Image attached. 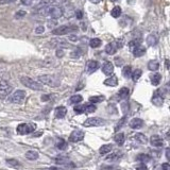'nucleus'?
Masks as SVG:
<instances>
[{
	"instance_id": "nucleus-1",
	"label": "nucleus",
	"mask_w": 170,
	"mask_h": 170,
	"mask_svg": "<svg viewBox=\"0 0 170 170\" xmlns=\"http://www.w3.org/2000/svg\"><path fill=\"white\" fill-rule=\"evenodd\" d=\"M42 13H45V15H48L51 18H60L63 15V9L60 7H54V6H48L45 7V9L42 10Z\"/></svg>"
},
{
	"instance_id": "nucleus-2",
	"label": "nucleus",
	"mask_w": 170,
	"mask_h": 170,
	"mask_svg": "<svg viewBox=\"0 0 170 170\" xmlns=\"http://www.w3.org/2000/svg\"><path fill=\"white\" fill-rule=\"evenodd\" d=\"M20 82L32 91H42V85L38 82H35L33 79L29 78V77H20Z\"/></svg>"
},
{
	"instance_id": "nucleus-3",
	"label": "nucleus",
	"mask_w": 170,
	"mask_h": 170,
	"mask_svg": "<svg viewBox=\"0 0 170 170\" xmlns=\"http://www.w3.org/2000/svg\"><path fill=\"white\" fill-rule=\"evenodd\" d=\"M38 81L42 82V84H46L48 86L51 87H56L60 85V81L57 80L54 76H51V74H44V76H39Z\"/></svg>"
},
{
	"instance_id": "nucleus-4",
	"label": "nucleus",
	"mask_w": 170,
	"mask_h": 170,
	"mask_svg": "<svg viewBox=\"0 0 170 170\" xmlns=\"http://www.w3.org/2000/svg\"><path fill=\"white\" fill-rule=\"evenodd\" d=\"M13 91V87L11 86L7 81L2 80L0 81V100L6 99L7 96Z\"/></svg>"
},
{
	"instance_id": "nucleus-5",
	"label": "nucleus",
	"mask_w": 170,
	"mask_h": 170,
	"mask_svg": "<svg viewBox=\"0 0 170 170\" xmlns=\"http://www.w3.org/2000/svg\"><path fill=\"white\" fill-rule=\"evenodd\" d=\"M34 130H35V124H32V123H20L16 128L17 133L20 135L30 134L32 133V132H34Z\"/></svg>"
},
{
	"instance_id": "nucleus-6",
	"label": "nucleus",
	"mask_w": 170,
	"mask_h": 170,
	"mask_svg": "<svg viewBox=\"0 0 170 170\" xmlns=\"http://www.w3.org/2000/svg\"><path fill=\"white\" fill-rule=\"evenodd\" d=\"M76 30L77 27L74 26H61L52 30V34L53 35H65V34H68L72 31H76Z\"/></svg>"
},
{
	"instance_id": "nucleus-7",
	"label": "nucleus",
	"mask_w": 170,
	"mask_h": 170,
	"mask_svg": "<svg viewBox=\"0 0 170 170\" xmlns=\"http://www.w3.org/2000/svg\"><path fill=\"white\" fill-rule=\"evenodd\" d=\"M105 123V120L100 117H91V118L86 119L84 121L83 126L86 128H91V127H101Z\"/></svg>"
},
{
	"instance_id": "nucleus-8",
	"label": "nucleus",
	"mask_w": 170,
	"mask_h": 170,
	"mask_svg": "<svg viewBox=\"0 0 170 170\" xmlns=\"http://www.w3.org/2000/svg\"><path fill=\"white\" fill-rule=\"evenodd\" d=\"M25 98H26V92L21 91V89H18V91H16L11 97H10V101L15 104H20L24 102Z\"/></svg>"
},
{
	"instance_id": "nucleus-9",
	"label": "nucleus",
	"mask_w": 170,
	"mask_h": 170,
	"mask_svg": "<svg viewBox=\"0 0 170 170\" xmlns=\"http://www.w3.org/2000/svg\"><path fill=\"white\" fill-rule=\"evenodd\" d=\"M122 39H118L116 42H113L111 44H107L105 47V52L107 54H115L118 49H120L122 47Z\"/></svg>"
},
{
	"instance_id": "nucleus-10",
	"label": "nucleus",
	"mask_w": 170,
	"mask_h": 170,
	"mask_svg": "<svg viewBox=\"0 0 170 170\" xmlns=\"http://www.w3.org/2000/svg\"><path fill=\"white\" fill-rule=\"evenodd\" d=\"M85 134L83 131L81 130H74V131L71 132L70 136H69V141L71 142H79L81 141H83Z\"/></svg>"
},
{
	"instance_id": "nucleus-11",
	"label": "nucleus",
	"mask_w": 170,
	"mask_h": 170,
	"mask_svg": "<svg viewBox=\"0 0 170 170\" xmlns=\"http://www.w3.org/2000/svg\"><path fill=\"white\" fill-rule=\"evenodd\" d=\"M99 68V62L94 61V60H91L86 63V67H85V70H86L87 74H94L95 71H97Z\"/></svg>"
},
{
	"instance_id": "nucleus-12",
	"label": "nucleus",
	"mask_w": 170,
	"mask_h": 170,
	"mask_svg": "<svg viewBox=\"0 0 170 170\" xmlns=\"http://www.w3.org/2000/svg\"><path fill=\"white\" fill-rule=\"evenodd\" d=\"M151 101H152V103H153L155 106H162V105H163L164 97L162 96L161 94H159V89L154 92V95H153V97H152Z\"/></svg>"
},
{
	"instance_id": "nucleus-13",
	"label": "nucleus",
	"mask_w": 170,
	"mask_h": 170,
	"mask_svg": "<svg viewBox=\"0 0 170 170\" xmlns=\"http://www.w3.org/2000/svg\"><path fill=\"white\" fill-rule=\"evenodd\" d=\"M150 142H151L152 146L157 147V148L164 146V141L159 135H152L151 138H150Z\"/></svg>"
},
{
	"instance_id": "nucleus-14",
	"label": "nucleus",
	"mask_w": 170,
	"mask_h": 170,
	"mask_svg": "<svg viewBox=\"0 0 170 170\" xmlns=\"http://www.w3.org/2000/svg\"><path fill=\"white\" fill-rule=\"evenodd\" d=\"M102 72L105 76H112L114 72V65L111 62H105L102 66Z\"/></svg>"
},
{
	"instance_id": "nucleus-15",
	"label": "nucleus",
	"mask_w": 170,
	"mask_h": 170,
	"mask_svg": "<svg viewBox=\"0 0 170 170\" xmlns=\"http://www.w3.org/2000/svg\"><path fill=\"white\" fill-rule=\"evenodd\" d=\"M129 126L131 129H134V130H137V129H141L144 126V120L141 118H134L130 121Z\"/></svg>"
},
{
	"instance_id": "nucleus-16",
	"label": "nucleus",
	"mask_w": 170,
	"mask_h": 170,
	"mask_svg": "<svg viewBox=\"0 0 170 170\" xmlns=\"http://www.w3.org/2000/svg\"><path fill=\"white\" fill-rule=\"evenodd\" d=\"M132 52H133L135 57H141L146 53V48H145L144 46H141V45H138V46L135 47V48L132 50Z\"/></svg>"
},
{
	"instance_id": "nucleus-17",
	"label": "nucleus",
	"mask_w": 170,
	"mask_h": 170,
	"mask_svg": "<svg viewBox=\"0 0 170 170\" xmlns=\"http://www.w3.org/2000/svg\"><path fill=\"white\" fill-rule=\"evenodd\" d=\"M123 156V153L120 151H115L113 153H111L109 156L106 157V161H111V162H116L118 161V159H120L121 157Z\"/></svg>"
},
{
	"instance_id": "nucleus-18",
	"label": "nucleus",
	"mask_w": 170,
	"mask_h": 170,
	"mask_svg": "<svg viewBox=\"0 0 170 170\" xmlns=\"http://www.w3.org/2000/svg\"><path fill=\"white\" fill-rule=\"evenodd\" d=\"M67 114V109L65 106H57L56 109V117L59 119H62L66 116Z\"/></svg>"
},
{
	"instance_id": "nucleus-19",
	"label": "nucleus",
	"mask_w": 170,
	"mask_h": 170,
	"mask_svg": "<svg viewBox=\"0 0 170 170\" xmlns=\"http://www.w3.org/2000/svg\"><path fill=\"white\" fill-rule=\"evenodd\" d=\"M104 85H106V86H117V84H118V80H117V77H115L112 74L111 78H107L106 80H104Z\"/></svg>"
},
{
	"instance_id": "nucleus-20",
	"label": "nucleus",
	"mask_w": 170,
	"mask_h": 170,
	"mask_svg": "<svg viewBox=\"0 0 170 170\" xmlns=\"http://www.w3.org/2000/svg\"><path fill=\"white\" fill-rule=\"evenodd\" d=\"M112 149H113V146H112L111 144L102 145V147H100L99 149V153L101 154V155H104V154L110 153V152L112 151Z\"/></svg>"
},
{
	"instance_id": "nucleus-21",
	"label": "nucleus",
	"mask_w": 170,
	"mask_h": 170,
	"mask_svg": "<svg viewBox=\"0 0 170 170\" xmlns=\"http://www.w3.org/2000/svg\"><path fill=\"white\" fill-rule=\"evenodd\" d=\"M25 156L28 159H30V161H34V159H38V153H37L36 151H34V150H29V151L26 152Z\"/></svg>"
},
{
	"instance_id": "nucleus-22",
	"label": "nucleus",
	"mask_w": 170,
	"mask_h": 170,
	"mask_svg": "<svg viewBox=\"0 0 170 170\" xmlns=\"http://www.w3.org/2000/svg\"><path fill=\"white\" fill-rule=\"evenodd\" d=\"M124 134L123 133H117L116 135L114 136V141L116 142L118 146H122L124 144Z\"/></svg>"
},
{
	"instance_id": "nucleus-23",
	"label": "nucleus",
	"mask_w": 170,
	"mask_h": 170,
	"mask_svg": "<svg viewBox=\"0 0 170 170\" xmlns=\"http://www.w3.org/2000/svg\"><path fill=\"white\" fill-rule=\"evenodd\" d=\"M162 80V76L161 74H153L151 76V83L152 85H154V86H157V85L159 84V82H161Z\"/></svg>"
},
{
	"instance_id": "nucleus-24",
	"label": "nucleus",
	"mask_w": 170,
	"mask_h": 170,
	"mask_svg": "<svg viewBox=\"0 0 170 170\" xmlns=\"http://www.w3.org/2000/svg\"><path fill=\"white\" fill-rule=\"evenodd\" d=\"M129 94H130V89L128 87H122L120 91L118 92V97L120 99H127L129 97Z\"/></svg>"
},
{
	"instance_id": "nucleus-25",
	"label": "nucleus",
	"mask_w": 170,
	"mask_h": 170,
	"mask_svg": "<svg viewBox=\"0 0 170 170\" xmlns=\"http://www.w3.org/2000/svg\"><path fill=\"white\" fill-rule=\"evenodd\" d=\"M137 161L141 162V163L145 164V163H149L151 161V156L148 155V154H145V153H141L137 156Z\"/></svg>"
},
{
	"instance_id": "nucleus-26",
	"label": "nucleus",
	"mask_w": 170,
	"mask_h": 170,
	"mask_svg": "<svg viewBox=\"0 0 170 170\" xmlns=\"http://www.w3.org/2000/svg\"><path fill=\"white\" fill-rule=\"evenodd\" d=\"M148 68L151 71H156L159 68V63L155 61V60H152V61H150L148 63Z\"/></svg>"
},
{
	"instance_id": "nucleus-27",
	"label": "nucleus",
	"mask_w": 170,
	"mask_h": 170,
	"mask_svg": "<svg viewBox=\"0 0 170 170\" xmlns=\"http://www.w3.org/2000/svg\"><path fill=\"white\" fill-rule=\"evenodd\" d=\"M56 148L60 149V150H66L67 147H68V145H67V142L64 141V139L60 138L56 141Z\"/></svg>"
},
{
	"instance_id": "nucleus-28",
	"label": "nucleus",
	"mask_w": 170,
	"mask_h": 170,
	"mask_svg": "<svg viewBox=\"0 0 170 170\" xmlns=\"http://www.w3.org/2000/svg\"><path fill=\"white\" fill-rule=\"evenodd\" d=\"M134 139L139 144H146L147 142V137L141 133H137L134 135Z\"/></svg>"
},
{
	"instance_id": "nucleus-29",
	"label": "nucleus",
	"mask_w": 170,
	"mask_h": 170,
	"mask_svg": "<svg viewBox=\"0 0 170 170\" xmlns=\"http://www.w3.org/2000/svg\"><path fill=\"white\" fill-rule=\"evenodd\" d=\"M83 100L81 95H74V96L70 97V99H69V103L70 104H78L80 102Z\"/></svg>"
},
{
	"instance_id": "nucleus-30",
	"label": "nucleus",
	"mask_w": 170,
	"mask_h": 170,
	"mask_svg": "<svg viewBox=\"0 0 170 170\" xmlns=\"http://www.w3.org/2000/svg\"><path fill=\"white\" fill-rule=\"evenodd\" d=\"M54 162H56V164H59V165H67V164L70 163L69 159H67V157H65V156H57V157L54 159Z\"/></svg>"
},
{
	"instance_id": "nucleus-31",
	"label": "nucleus",
	"mask_w": 170,
	"mask_h": 170,
	"mask_svg": "<svg viewBox=\"0 0 170 170\" xmlns=\"http://www.w3.org/2000/svg\"><path fill=\"white\" fill-rule=\"evenodd\" d=\"M147 44L149 45V46H155V45L157 44V37L155 35H153V34H151V35H149L148 37H147L146 39Z\"/></svg>"
},
{
	"instance_id": "nucleus-32",
	"label": "nucleus",
	"mask_w": 170,
	"mask_h": 170,
	"mask_svg": "<svg viewBox=\"0 0 170 170\" xmlns=\"http://www.w3.org/2000/svg\"><path fill=\"white\" fill-rule=\"evenodd\" d=\"M7 165L9 167H13V168H17V167H20V164L17 159H7Z\"/></svg>"
},
{
	"instance_id": "nucleus-33",
	"label": "nucleus",
	"mask_w": 170,
	"mask_h": 170,
	"mask_svg": "<svg viewBox=\"0 0 170 170\" xmlns=\"http://www.w3.org/2000/svg\"><path fill=\"white\" fill-rule=\"evenodd\" d=\"M121 7H113V10L111 11V15L114 17V18H118L119 16L121 15Z\"/></svg>"
},
{
	"instance_id": "nucleus-34",
	"label": "nucleus",
	"mask_w": 170,
	"mask_h": 170,
	"mask_svg": "<svg viewBox=\"0 0 170 170\" xmlns=\"http://www.w3.org/2000/svg\"><path fill=\"white\" fill-rule=\"evenodd\" d=\"M141 74H142V71L141 70V69H135V70L131 74L132 80H133L134 82H136L137 80H138L141 77Z\"/></svg>"
},
{
	"instance_id": "nucleus-35",
	"label": "nucleus",
	"mask_w": 170,
	"mask_h": 170,
	"mask_svg": "<svg viewBox=\"0 0 170 170\" xmlns=\"http://www.w3.org/2000/svg\"><path fill=\"white\" fill-rule=\"evenodd\" d=\"M102 42L101 39L99 38H92L91 39V42H89V46L92 47V48H98V47L101 46Z\"/></svg>"
},
{
	"instance_id": "nucleus-36",
	"label": "nucleus",
	"mask_w": 170,
	"mask_h": 170,
	"mask_svg": "<svg viewBox=\"0 0 170 170\" xmlns=\"http://www.w3.org/2000/svg\"><path fill=\"white\" fill-rule=\"evenodd\" d=\"M104 99H105L104 96H92L89 98V101H91L92 103H99V102L103 101Z\"/></svg>"
},
{
	"instance_id": "nucleus-37",
	"label": "nucleus",
	"mask_w": 170,
	"mask_h": 170,
	"mask_svg": "<svg viewBox=\"0 0 170 170\" xmlns=\"http://www.w3.org/2000/svg\"><path fill=\"white\" fill-rule=\"evenodd\" d=\"M131 74H132L131 67L130 66L123 67V69H122V76H123L124 78H129V77H131Z\"/></svg>"
},
{
	"instance_id": "nucleus-38",
	"label": "nucleus",
	"mask_w": 170,
	"mask_h": 170,
	"mask_svg": "<svg viewBox=\"0 0 170 170\" xmlns=\"http://www.w3.org/2000/svg\"><path fill=\"white\" fill-rule=\"evenodd\" d=\"M97 110V107L95 104H88V105H85V113H92Z\"/></svg>"
},
{
	"instance_id": "nucleus-39",
	"label": "nucleus",
	"mask_w": 170,
	"mask_h": 170,
	"mask_svg": "<svg viewBox=\"0 0 170 170\" xmlns=\"http://www.w3.org/2000/svg\"><path fill=\"white\" fill-rule=\"evenodd\" d=\"M74 113H77V114L85 113V105H77L74 107Z\"/></svg>"
},
{
	"instance_id": "nucleus-40",
	"label": "nucleus",
	"mask_w": 170,
	"mask_h": 170,
	"mask_svg": "<svg viewBox=\"0 0 170 170\" xmlns=\"http://www.w3.org/2000/svg\"><path fill=\"white\" fill-rule=\"evenodd\" d=\"M124 121H126V117H122V118L120 119V121L118 122V123L116 124V127H115V131H118L119 129H121L122 126H123V123H124Z\"/></svg>"
},
{
	"instance_id": "nucleus-41",
	"label": "nucleus",
	"mask_w": 170,
	"mask_h": 170,
	"mask_svg": "<svg viewBox=\"0 0 170 170\" xmlns=\"http://www.w3.org/2000/svg\"><path fill=\"white\" fill-rule=\"evenodd\" d=\"M138 45H141V42H136V41H132V42H129V47H130V49L131 50H133L135 47H137Z\"/></svg>"
},
{
	"instance_id": "nucleus-42",
	"label": "nucleus",
	"mask_w": 170,
	"mask_h": 170,
	"mask_svg": "<svg viewBox=\"0 0 170 170\" xmlns=\"http://www.w3.org/2000/svg\"><path fill=\"white\" fill-rule=\"evenodd\" d=\"M45 32V28L42 26H38L37 28L35 29V33L36 34H42Z\"/></svg>"
},
{
	"instance_id": "nucleus-43",
	"label": "nucleus",
	"mask_w": 170,
	"mask_h": 170,
	"mask_svg": "<svg viewBox=\"0 0 170 170\" xmlns=\"http://www.w3.org/2000/svg\"><path fill=\"white\" fill-rule=\"evenodd\" d=\"M27 13L25 11H18L16 13V15H15V17H16V18H21V17H24L25 15H26Z\"/></svg>"
},
{
	"instance_id": "nucleus-44",
	"label": "nucleus",
	"mask_w": 170,
	"mask_h": 170,
	"mask_svg": "<svg viewBox=\"0 0 170 170\" xmlns=\"http://www.w3.org/2000/svg\"><path fill=\"white\" fill-rule=\"evenodd\" d=\"M121 107H122V111H123V113L126 114V113H127V111L129 110V104H128L127 102H124V103H122V104H121Z\"/></svg>"
},
{
	"instance_id": "nucleus-45",
	"label": "nucleus",
	"mask_w": 170,
	"mask_h": 170,
	"mask_svg": "<svg viewBox=\"0 0 170 170\" xmlns=\"http://www.w3.org/2000/svg\"><path fill=\"white\" fill-rule=\"evenodd\" d=\"M15 1H17V0H0V4H9L13 3Z\"/></svg>"
},
{
	"instance_id": "nucleus-46",
	"label": "nucleus",
	"mask_w": 170,
	"mask_h": 170,
	"mask_svg": "<svg viewBox=\"0 0 170 170\" xmlns=\"http://www.w3.org/2000/svg\"><path fill=\"white\" fill-rule=\"evenodd\" d=\"M56 56H59V57H62V56H64V50H63V49L56 50Z\"/></svg>"
},
{
	"instance_id": "nucleus-47",
	"label": "nucleus",
	"mask_w": 170,
	"mask_h": 170,
	"mask_svg": "<svg viewBox=\"0 0 170 170\" xmlns=\"http://www.w3.org/2000/svg\"><path fill=\"white\" fill-rule=\"evenodd\" d=\"M22 4H26V6H31L33 0H21Z\"/></svg>"
},
{
	"instance_id": "nucleus-48",
	"label": "nucleus",
	"mask_w": 170,
	"mask_h": 170,
	"mask_svg": "<svg viewBox=\"0 0 170 170\" xmlns=\"http://www.w3.org/2000/svg\"><path fill=\"white\" fill-rule=\"evenodd\" d=\"M162 168H163V170H170L169 163H164L163 165H162Z\"/></svg>"
},
{
	"instance_id": "nucleus-49",
	"label": "nucleus",
	"mask_w": 170,
	"mask_h": 170,
	"mask_svg": "<svg viewBox=\"0 0 170 170\" xmlns=\"http://www.w3.org/2000/svg\"><path fill=\"white\" fill-rule=\"evenodd\" d=\"M69 39H70L71 42H76V41H78V36H76V35H69Z\"/></svg>"
},
{
	"instance_id": "nucleus-50",
	"label": "nucleus",
	"mask_w": 170,
	"mask_h": 170,
	"mask_svg": "<svg viewBox=\"0 0 170 170\" xmlns=\"http://www.w3.org/2000/svg\"><path fill=\"white\" fill-rule=\"evenodd\" d=\"M76 16H77V18L81 19L82 17H83V14H82V12H81V11H78V12L76 13Z\"/></svg>"
},
{
	"instance_id": "nucleus-51",
	"label": "nucleus",
	"mask_w": 170,
	"mask_h": 170,
	"mask_svg": "<svg viewBox=\"0 0 170 170\" xmlns=\"http://www.w3.org/2000/svg\"><path fill=\"white\" fill-rule=\"evenodd\" d=\"M169 151H170V149L166 148V152H165V153H166V159H168V161H169V159H170V157H169Z\"/></svg>"
},
{
	"instance_id": "nucleus-52",
	"label": "nucleus",
	"mask_w": 170,
	"mask_h": 170,
	"mask_svg": "<svg viewBox=\"0 0 170 170\" xmlns=\"http://www.w3.org/2000/svg\"><path fill=\"white\" fill-rule=\"evenodd\" d=\"M48 98H50L49 95H47V96H42V101H47V100H48Z\"/></svg>"
},
{
	"instance_id": "nucleus-53",
	"label": "nucleus",
	"mask_w": 170,
	"mask_h": 170,
	"mask_svg": "<svg viewBox=\"0 0 170 170\" xmlns=\"http://www.w3.org/2000/svg\"><path fill=\"white\" fill-rule=\"evenodd\" d=\"M100 1L101 0H91V2H92V3H99Z\"/></svg>"
},
{
	"instance_id": "nucleus-54",
	"label": "nucleus",
	"mask_w": 170,
	"mask_h": 170,
	"mask_svg": "<svg viewBox=\"0 0 170 170\" xmlns=\"http://www.w3.org/2000/svg\"><path fill=\"white\" fill-rule=\"evenodd\" d=\"M49 170H61V169H59L57 167H50Z\"/></svg>"
},
{
	"instance_id": "nucleus-55",
	"label": "nucleus",
	"mask_w": 170,
	"mask_h": 170,
	"mask_svg": "<svg viewBox=\"0 0 170 170\" xmlns=\"http://www.w3.org/2000/svg\"><path fill=\"white\" fill-rule=\"evenodd\" d=\"M111 1H115V0H111Z\"/></svg>"
}]
</instances>
